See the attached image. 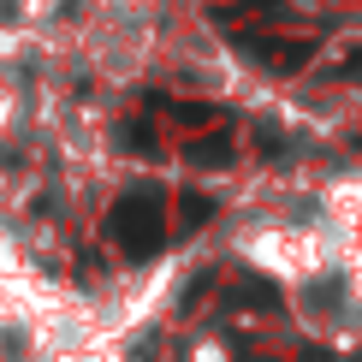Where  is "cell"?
<instances>
[]
</instances>
